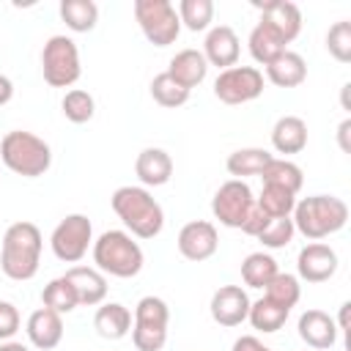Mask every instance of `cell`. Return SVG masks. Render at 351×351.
<instances>
[{
  "label": "cell",
  "mask_w": 351,
  "mask_h": 351,
  "mask_svg": "<svg viewBox=\"0 0 351 351\" xmlns=\"http://www.w3.org/2000/svg\"><path fill=\"white\" fill-rule=\"evenodd\" d=\"M41 247H44V239H41L38 225H33L27 219L8 225L3 233V244H0L3 274L16 282L33 280L38 271V263H41Z\"/></svg>",
  "instance_id": "cell-1"
},
{
  "label": "cell",
  "mask_w": 351,
  "mask_h": 351,
  "mask_svg": "<svg viewBox=\"0 0 351 351\" xmlns=\"http://www.w3.org/2000/svg\"><path fill=\"white\" fill-rule=\"evenodd\" d=\"M112 211L134 239H154L165 228V211L145 186H118L110 197Z\"/></svg>",
  "instance_id": "cell-2"
},
{
  "label": "cell",
  "mask_w": 351,
  "mask_h": 351,
  "mask_svg": "<svg viewBox=\"0 0 351 351\" xmlns=\"http://www.w3.org/2000/svg\"><path fill=\"white\" fill-rule=\"evenodd\" d=\"M291 219H293V228L304 239L321 241L346 228L348 206H346V200H340L335 195H310L304 200H296Z\"/></svg>",
  "instance_id": "cell-3"
},
{
  "label": "cell",
  "mask_w": 351,
  "mask_h": 351,
  "mask_svg": "<svg viewBox=\"0 0 351 351\" xmlns=\"http://www.w3.org/2000/svg\"><path fill=\"white\" fill-rule=\"evenodd\" d=\"M90 252H93V263L101 274L121 277V280L137 277L143 271V263H145L143 247L126 230H104L93 241Z\"/></svg>",
  "instance_id": "cell-4"
},
{
  "label": "cell",
  "mask_w": 351,
  "mask_h": 351,
  "mask_svg": "<svg viewBox=\"0 0 351 351\" xmlns=\"http://www.w3.org/2000/svg\"><path fill=\"white\" fill-rule=\"evenodd\" d=\"M0 162L22 178H38L52 165V148L38 134L14 129L0 140Z\"/></svg>",
  "instance_id": "cell-5"
},
{
  "label": "cell",
  "mask_w": 351,
  "mask_h": 351,
  "mask_svg": "<svg viewBox=\"0 0 351 351\" xmlns=\"http://www.w3.org/2000/svg\"><path fill=\"white\" fill-rule=\"evenodd\" d=\"M170 307L159 296H143L132 318V343L137 351H162L167 343Z\"/></svg>",
  "instance_id": "cell-6"
},
{
  "label": "cell",
  "mask_w": 351,
  "mask_h": 351,
  "mask_svg": "<svg viewBox=\"0 0 351 351\" xmlns=\"http://www.w3.org/2000/svg\"><path fill=\"white\" fill-rule=\"evenodd\" d=\"M41 74L52 88H71L82 74L77 41L69 36H49L41 49Z\"/></svg>",
  "instance_id": "cell-7"
},
{
  "label": "cell",
  "mask_w": 351,
  "mask_h": 351,
  "mask_svg": "<svg viewBox=\"0 0 351 351\" xmlns=\"http://www.w3.org/2000/svg\"><path fill=\"white\" fill-rule=\"evenodd\" d=\"M134 19L154 47H167L181 33V22L170 0H134Z\"/></svg>",
  "instance_id": "cell-8"
},
{
  "label": "cell",
  "mask_w": 351,
  "mask_h": 351,
  "mask_svg": "<svg viewBox=\"0 0 351 351\" xmlns=\"http://www.w3.org/2000/svg\"><path fill=\"white\" fill-rule=\"evenodd\" d=\"M49 247L55 252L58 261L63 263H77L88 255V247H93V225L85 214H66L52 236H49Z\"/></svg>",
  "instance_id": "cell-9"
},
{
  "label": "cell",
  "mask_w": 351,
  "mask_h": 351,
  "mask_svg": "<svg viewBox=\"0 0 351 351\" xmlns=\"http://www.w3.org/2000/svg\"><path fill=\"white\" fill-rule=\"evenodd\" d=\"M263 93V71L255 66H230L217 74L214 96L225 104H247Z\"/></svg>",
  "instance_id": "cell-10"
},
{
  "label": "cell",
  "mask_w": 351,
  "mask_h": 351,
  "mask_svg": "<svg viewBox=\"0 0 351 351\" xmlns=\"http://www.w3.org/2000/svg\"><path fill=\"white\" fill-rule=\"evenodd\" d=\"M252 206H255L252 189L244 181H239V178L225 181L214 192V197H211V214H214V219H219V225L236 228V230H241V225H244L247 214L252 211Z\"/></svg>",
  "instance_id": "cell-11"
},
{
  "label": "cell",
  "mask_w": 351,
  "mask_h": 351,
  "mask_svg": "<svg viewBox=\"0 0 351 351\" xmlns=\"http://www.w3.org/2000/svg\"><path fill=\"white\" fill-rule=\"evenodd\" d=\"M176 247L178 252L192 261V263H200V261H208L217 247H219V233L214 228V222L208 219H192L186 222L181 230H178V239H176Z\"/></svg>",
  "instance_id": "cell-12"
},
{
  "label": "cell",
  "mask_w": 351,
  "mask_h": 351,
  "mask_svg": "<svg viewBox=\"0 0 351 351\" xmlns=\"http://www.w3.org/2000/svg\"><path fill=\"white\" fill-rule=\"evenodd\" d=\"M296 271H299V280H304V282H326L337 271V252L329 244L313 241L299 250Z\"/></svg>",
  "instance_id": "cell-13"
},
{
  "label": "cell",
  "mask_w": 351,
  "mask_h": 351,
  "mask_svg": "<svg viewBox=\"0 0 351 351\" xmlns=\"http://www.w3.org/2000/svg\"><path fill=\"white\" fill-rule=\"evenodd\" d=\"M203 58L208 66H217V69H230L236 66L239 55H241V41L236 36V30L230 25H214L208 33H206V41H203Z\"/></svg>",
  "instance_id": "cell-14"
},
{
  "label": "cell",
  "mask_w": 351,
  "mask_h": 351,
  "mask_svg": "<svg viewBox=\"0 0 351 351\" xmlns=\"http://www.w3.org/2000/svg\"><path fill=\"white\" fill-rule=\"evenodd\" d=\"M211 318L219 326H239L241 321H247L250 313V296L241 285H219L211 296Z\"/></svg>",
  "instance_id": "cell-15"
},
{
  "label": "cell",
  "mask_w": 351,
  "mask_h": 351,
  "mask_svg": "<svg viewBox=\"0 0 351 351\" xmlns=\"http://www.w3.org/2000/svg\"><path fill=\"white\" fill-rule=\"evenodd\" d=\"M252 5L261 11V22L274 27L285 44H291L302 33V11L296 3H291V0H266V3L252 0Z\"/></svg>",
  "instance_id": "cell-16"
},
{
  "label": "cell",
  "mask_w": 351,
  "mask_h": 351,
  "mask_svg": "<svg viewBox=\"0 0 351 351\" xmlns=\"http://www.w3.org/2000/svg\"><path fill=\"white\" fill-rule=\"evenodd\" d=\"M296 329H299V337L310 348H315V351H326V348H332L337 343V324L324 310H315V307L313 310H304L299 315Z\"/></svg>",
  "instance_id": "cell-17"
},
{
  "label": "cell",
  "mask_w": 351,
  "mask_h": 351,
  "mask_svg": "<svg viewBox=\"0 0 351 351\" xmlns=\"http://www.w3.org/2000/svg\"><path fill=\"white\" fill-rule=\"evenodd\" d=\"M25 332H27L30 346H36L38 351H52L63 340V315H58L49 307H38L30 313Z\"/></svg>",
  "instance_id": "cell-18"
},
{
  "label": "cell",
  "mask_w": 351,
  "mask_h": 351,
  "mask_svg": "<svg viewBox=\"0 0 351 351\" xmlns=\"http://www.w3.org/2000/svg\"><path fill=\"white\" fill-rule=\"evenodd\" d=\"M66 280L74 285L77 302L82 307H96L107 299V277L96 266H71L66 269Z\"/></svg>",
  "instance_id": "cell-19"
},
{
  "label": "cell",
  "mask_w": 351,
  "mask_h": 351,
  "mask_svg": "<svg viewBox=\"0 0 351 351\" xmlns=\"http://www.w3.org/2000/svg\"><path fill=\"white\" fill-rule=\"evenodd\" d=\"M134 173L143 186H165L173 176V159L165 148H143L134 159Z\"/></svg>",
  "instance_id": "cell-20"
},
{
  "label": "cell",
  "mask_w": 351,
  "mask_h": 351,
  "mask_svg": "<svg viewBox=\"0 0 351 351\" xmlns=\"http://www.w3.org/2000/svg\"><path fill=\"white\" fill-rule=\"evenodd\" d=\"M167 74H170L178 85H184L186 90H192V88H197V85L206 80L208 63H206V58H203L200 49L186 47V49H181V52H176V55L170 58Z\"/></svg>",
  "instance_id": "cell-21"
},
{
  "label": "cell",
  "mask_w": 351,
  "mask_h": 351,
  "mask_svg": "<svg viewBox=\"0 0 351 351\" xmlns=\"http://www.w3.org/2000/svg\"><path fill=\"white\" fill-rule=\"evenodd\" d=\"M271 145L277 154H299L307 148V123L299 115H282L271 126Z\"/></svg>",
  "instance_id": "cell-22"
},
{
  "label": "cell",
  "mask_w": 351,
  "mask_h": 351,
  "mask_svg": "<svg viewBox=\"0 0 351 351\" xmlns=\"http://www.w3.org/2000/svg\"><path fill=\"white\" fill-rule=\"evenodd\" d=\"M93 329L104 340H121L132 332V313L121 302H101L93 315Z\"/></svg>",
  "instance_id": "cell-23"
},
{
  "label": "cell",
  "mask_w": 351,
  "mask_h": 351,
  "mask_svg": "<svg viewBox=\"0 0 351 351\" xmlns=\"http://www.w3.org/2000/svg\"><path fill=\"white\" fill-rule=\"evenodd\" d=\"M266 80L277 88H296L307 80V63L299 52L293 49H285L280 58H274L269 66H266Z\"/></svg>",
  "instance_id": "cell-24"
},
{
  "label": "cell",
  "mask_w": 351,
  "mask_h": 351,
  "mask_svg": "<svg viewBox=\"0 0 351 351\" xmlns=\"http://www.w3.org/2000/svg\"><path fill=\"white\" fill-rule=\"evenodd\" d=\"M247 47H250L252 60L261 63V66H269L274 58H280V55L288 49L285 41H282V36H280L274 27H269L266 22H261V19H258V25L250 30Z\"/></svg>",
  "instance_id": "cell-25"
},
{
  "label": "cell",
  "mask_w": 351,
  "mask_h": 351,
  "mask_svg": "<svg viewBox=\"0 0 351 351\" xmlns=\"http://www.w3.org/2000/svg\"><path fill=\"white\" fill-rule=\"evenodd\" d=\"M58 14L74 33H88L99 22V5L93 0H60Z\"/></svg>",
  "instance_id": "cell-26"
},
{
  "label": "cell",
  "mask_w": 351,
  "mask_h": 351,
  "mask_svg": "<svg viewBox=\"0 0 351 351\" xmlns=\"http://www.w3.org/2000/svg\"><path fill=\"white\" fill-rule=\"evenodd\" d=\"M271 156H274V154H269L266 148H239V151H233V154L228 156L225 167H228V173H230L233 178L244 181L247 176H261L263 167L271 162Z\"/></svg>",
  "instance_id": "cell-27"
},
{
  "label": "cell",
  "mask_w": 351,
  "mask_h": 351,
  "mask_svg": "<svg viewBox=\"0 0 351 351\" xmlns=\"http://www.w3.org/2000/svg\"><path fill=\"white\" fill-rule=\"evenodd\" d=\"M288 315H291V310H285V307H280V304H274L271 299L263 296L258 302H250L247 321L252 324V329H258L263 335H271V332H277V329L285 326Z\"/></svg>",
  "instance_id": "cell-28"
},
{
  "label": "cell",
  "mask_w": 351,
  "mask_h": 351,
  "mask_svg": "<svg viewBox=\"0 0 351 351\" xmlns=\"http://www.w3.org/2000/svg\"><path fill=\"white\" fill-rule=\"evenodd\" d=\"M263 184H274V186H282L293 195H299L302 184H304V176H302V167L291 159H280V156H271V162L263 167L261 173Z\"/></svg>",
  "instance_id": "cell-29"
},
{
  "label": "cell",
  "mask_w": 351,
  "mask_h": 351,
  "mask_svg": "<svg viewBox=\"0 0 351 351\" xmlns=\"http://www.w3.org/2000/svg\"><path fill=\"white\" fill-rule=\"evenodd\" d=\"M277 261L269 252H250L241 261V280L250 288H266L277 274Z\"/></svg>",
  "instance_id": "cell-30"
},
{
  "label": "cell",
  "mask_w": 351,
  "mask_h": 351,
  "mask_svg": "<svg viewBox=\"0 0 351 351\" xmlns=\"http://www.w3.org/2000/svg\"><path fill=\"white\" fill-rule=\"evenodd\" d=\"M41 307H49L58 315H66V313H71V310L80 307L77 293H74V285L66 280V274H60V277H55V280H49L44 285V291H41Z\"/></svg>",
  "instance_id": "cell-31"
},
{
  "label": "cell",
  "mask_w": 351,
  "mask_h": 351,
  "mask_svg": "<svg viewBox=\"0 0 351 351\" xmlns=\"http://www.w3.org/2000/svg\"><path fill=\"white\" fill-rule=\"evenodd\" d=\"M255 206L266 214V217H291L293 214V206H296V195L282 189V186H274V184H263L261 195L255 197Z\"/></svg>",
  "instance_id": "cell-32"
},
{
  "label": "cell",
  "mask_w": 351,
  "mask_h": 351,
  "mask_svg": "<svg viewBox=\"0 0 351 351\" xmlns=\"http://www.w3.org/2000/svg\"><path fill=\"white\" fill-rule=\"evenodd\" d=\"M151 99H154L159 107L176 110V107L186 104L189 90H186L184 85H178L167 71H162V74H156V77L151 80Z\"/></svg>",
  "instance_id": "cell-33"
},
{
  "label": "cell",
  "mask_w": 351,
  "mask_h": 351,
  "mask_svg": "<svg viewBox=\"0 0 351 351\" xmlns=\"http://www.w3.org/2000/svg\"><path fill=\"white\" fill-rule=\"evenodd\" d=\"M176 14L186 30H192V33L208 30V25L214 19V3L211 0H181Z\"/></svg>",
  "instance_id": "cell-34"
},
{
  "label": "cell",
  "mask_w": 351,
  "mask_h": 351,
  "mask_svg": "<svg viewBox=\"0 0 351 351\" xmlns=\"http://www.w3.org/2000/svg\"><path fill=\"white\" fill-rule=\"evenodd\" d=\"M263 296H266V299H271L274 304H280V307L291 310V307L299 302V296H302L299 277H296V274H288V271H277V274H274V280L266 285V293H263Z\"/></svg>",
  "instance_id": "cell-35"
},
{
  "label": "cell",
  "mask_w": 351,
  "mask_h": 351,
  "mask_svg": "<svg viewBox=\"0 0 351 351\" xmlns=\"http://www.w3.org/2000/svg\"><path fill=\"white\" fill-rule=\"evenodd\" d=\"M60 110H63L66 121H71V123H88L93 118V112H96V101H93V96L88 90L71 88V90H66V96L60 101Z\"/></svg>",
  "instance_id": "cell-36"
},
{
  "label": "cell",
  "mask_w": 351,
  "mask_h": 351,
  "mask_svg": "<svg viewBox=\"0 0 351 351\" xmlns=\"http://www.w3.org/2000/svg\"><path fill=\"white\" fill-rule=\"evenodd\" d=\"M293 233H296V228H293V219L291 217H274V219L266 222V228L255 239L263 247H269V250H280V247H288L291 244Z\"/></svg>",
  "instance_id": "cell-37"
},
{
  "label": "cell",
  "mask_w": 351,
  "mask_h": 351,
  "mask_svg": "<svg viewBox=\"0 0 351 351\" xmlns=\"http://www.w3.org/2000/svg\"><path fill=\"white\" fill-rule=\"evenodd\" d=\"M326 49L337 63L351 60V22L340 19L326 30Z\"/></svg>",
  "instance_id": "cell-38"
},
{
  "label": "cell",
  "mask_w": 351,
  "mask_h": 351,
  "mask_svg": "<svg viewBox=\"0 0 351 351\" xmlns=\"http://www.w3.org/2000/svg\"><path fill=\"white\" fill-rule=\"evenodd\" d=\"M16 332H19V310L11 302L0 299V343L11 340Z\"/></svg>",
  "instance_id": "cell-39"
},
{
  "label": "cell",
  "mask_w": 351,
  "mask_h": 351,
  "mask_svg": "<svg viewBox=\"0 0 351 351\" xmlns=\"http://www.w3.org/2000/svg\"><path fill=\"white\" fill-rule=\"evenodd\" d=\"M269 219H271V217H266L258 206H252V211L247 214V219H244V225H241V233H247V236H258V233L266 228Z\"/></svg>",
  "instance_id": "cell-40"
},
{
  "label": "cell",
  "mask_w": 351,
  "mask_h": 351,
  "mask_svg": "<svg viewBox=\"0 0 351 351\" xmlns=\"http://www.w3.org/2000/svg\"><path fill=\"white\" fill-rule=\"evenodd\" d=\"M233 351H271L269 346H263V340H258L255 335H241L233 343Z\"/></svg>",
  "instance_id": "cell-41"
},
{
  "label": "cell",
  "mask_w": 351,
  "mask_h": 351,
  "mask_svg": "<svg viewBox=\"0 0 351 351\" xmlns=\"http://www.w3.org/2000/svg\"><path fill=\"white\" fill-rule=\"evenodd\" d=\"M11 99H14V82H11V77L0 74V107H5Z\"/></svg>",
  "instance_id": "cell-42"
},
{
  "label": "cell",
  "mask_w": 351,
  "mask_h": 351,
  "mask_svg": "<svg viewBox=\"0 0 351 351\" xmlns=\"http://www.w3.org/2000/svg\"><path fill=\"white\" fill-rule=\"evenodd\" d=\"M348 132H351V118H346L340 126H337V140H340V148L346 154H351V143H348Z\"/></svg>",
  "instance_id": "cell-43"
},
{
  "label": "cell",
  "mask_w": 351,
  "mask_h": 351,
  "mask_svg": "<svg viewBox=\"0 0 351 351\" xmlns=\"http://www.w3.org/2000/svg\"><path fill=\"white\" fill-rule=\"evenodd\" d=\"M0 351H30L25 343H16V340H5L0 343Z\"/></svg>",
  "instance_id": "cell-44"
}]
</instances>
